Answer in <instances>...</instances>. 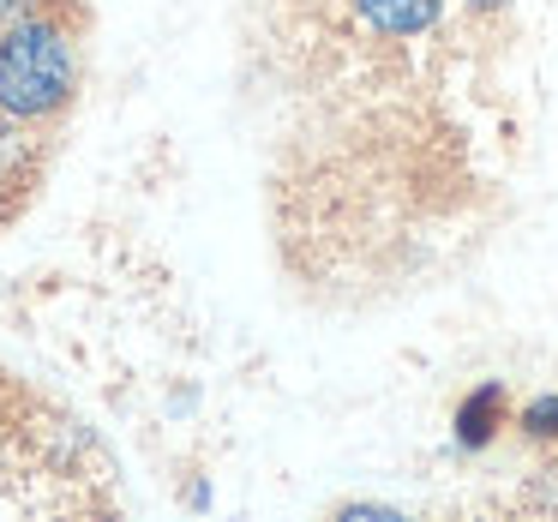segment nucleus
<instances>
[{
    "label": "nucleus",
    "instance_id": "1",
    "mask_svg": "<svg viewBox=\"0 0 558 522\" xmlns=\"http://www.w3.org/2000/svg\"><path fill=\"white\" fill-rule=\"evenodd\" d=\"M522 0H246L282 277L373 313L481 258L505 217L498 66Z\"/></svg>",
    "mask_w": 558,
    "mask_h": 522
},
{
    "label": "nucleus",
    "instance_id": "2",
    "mask_svg": "<svg viewBox=\"0 0 558 522\" xmlns=\"http://www.w3.org/2000/svg\"><path fill=\"white\" fill-rule=\"evenodd\" d=\"M78 90L73 31L54 13H31L0 25V114L13 121H54Z\"/></svg>",
    "mask_w": 558,
    "mask_h": 522
},
{
    "label": "nucleus",
    "instance_id": "3",
    "mask_svg": "<svg viewBox=\"0 0 558 522\" xmlns=\"http://www.w3.org/2000/svg\"><path fill=\"white\" fill-rule=\"evenodd\" d=\"M498 414H505V397H498V390H481V397H474L469 409L457 414V433H462V445H486V438L498 433Z\"/></svg>",
    "mask_w": 558,
    "mask_h": 522
},
{
    "label": "nucleus",
    "instance_id": "4",
    "mask_svg": "<svg viewBox=\"0 0 558 522\" xmlns=\"http://www.w3.org/2000/svg\"><path fill=\"white\" fill-rule=\"evenodd\" d=\"M522 433L529 438H558V397H534L522 409Z\"/></svg>",
    "mask_w": 558,
    "mask_h": 522
},
{
    "label": "nucleus",
    "instance_id": "5",
    "mask_svg": "<svg viewBox=\"0 0 558 522\" xmlns=\"http://www.w3.org/2000/svg\"><path fill=\"white\" fill-rule=\"evenodd\" d=\"M61 0H0V25H13V19H31V13H54Z\"/></svg>",
    "mask_w": 558,
    "mask_h": 522
},
{
    "label": "nucleus",
    "instance_id": "6",
    "mask_svg": "<svg viewBox=\"0 0 558 522\" xmlns=\"http://www.w3.org/2000/svg\"><path fill=\"white\" fill-rule=\"evenodd\" d=\"M0 198H7V186H0ZM0 217H7V205H0Z\"/></svg>",
    "mask_w": 558,
    "mask_h": 522
}]
</instances>
